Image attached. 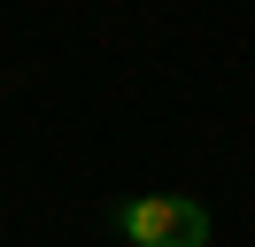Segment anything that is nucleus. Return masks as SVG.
<instances>
[{
  "label": "nucleus",
  "mask_w": 255,
  "mask_h": 247,
  "mask_svg": "<svg viewBox=\"0 0 255 247\" xmlns=\"http://www.w3.org/2000/svg\"><path fill=\"white\" fill-rule=\"evenodd\" d=\"M124 240L131 247H201L209 240V209L186 193H147L124 209Z\"/></svg>",
  "instance_id": "nucleus-1"
}]
</instances>
